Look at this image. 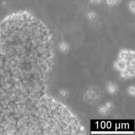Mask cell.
<instances>
[{
  "label": "cell",
  "instance_id": "6da1fadb",
  "mask_svg": "<svg viewBox=\"0 0 135 135\" xmlns=\"http://www.w3.org/2000/svg\"><path fill=\"white\" fill-rule=\"evenodd\" d=\"M52 51L50 38L34 28L16 25L0 31V95L21 105L43 98Z\"/></svg>",
  "mask_w": 135,
  "mask_h": 135
},
{
  "label": "cell",
  "instance_id": "7a4b0ae2",
  "mask_svg": "<svg viewBox=\"0 0 135 135\" xmlns=\"http://www.w3.org/2000/svg\"><path fill=\"white\" fill-rule=\"evenodd\" d=\"M121 73L123 77H130L134 74V53L133 51L125 50L123 51L119 59L115 65Z\"/></svg>",
  "mask_w": 135,
  "mask_h": 135
},
{
  "label": "cell",
  "instance_id": "3957f363",
  "mask_svg": "<svg viewBox=\"0 0 135 135\" xmlns=\"http://www.w3.org/2000/svg\"><path fill=\"white\" fill-rule=\"evenodd\" d=\"M9 4V2L8 1V0H1V1H0V6L3 8H7Z\"/></svg>",
  "mask_w": 135,
  "mask_h": 135
}]
</instances>
